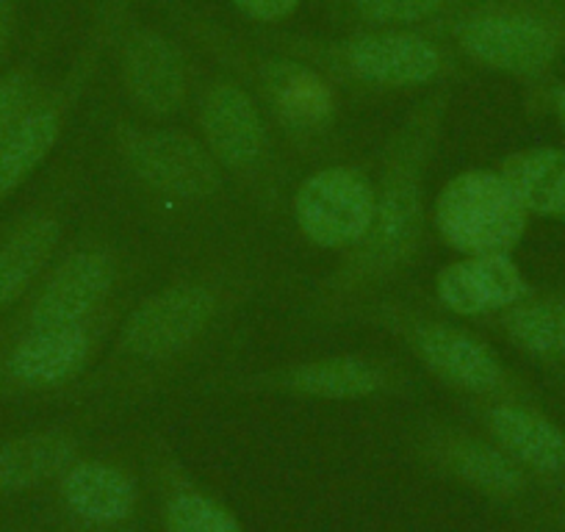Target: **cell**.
I'll return each mask as SVG.
<instances>
[{"instance_id": "cell-5", "label": "cell", "mask_w": 565, "mask_h": 532, "mask_svg": "<svg viewBox=\"0 0 565 532\" xmlns=\"http://www.w3.org/2000/svg\"><path fill=\"white\" fill-rule=\"evenodd\" d=\"M134 273V253L111 233L89 231L75 242H64L29 295L0 322V341L84 322L128 295Z\"/></svg>"}, {"instance_id": "cell-9", "label": "cell", "mask_w": 565, "mask_h": 532, "mask_svg": "<svg viewBox=\"0 0 565 532\" xmlns=\"http://www.w3.org/2000/svg\"><path fill=\"white\" fill-rule=\"evenodd\" d=\"M291 56L317 67L333 84L369 92L436 89L455 73L452 58L438 42L402 29L369 31L339 45H306Z\"/></svg>"}, {"instance_id": "cell-15", "label": "cell", "mask_w": 565, "mask_h": 532, "mask_svg": "<svg viewBox=\"0 0 565 532\" xmlns=\"http://www.w3.org/2000/svg\"><path fill=\"white\" fill-rule=\"evenodd\" d=\"M75 189L58 181L36 203L0 222V322L18 308L67 242Z\"/></svg>"}, {"instance_id": "cell-28", "label": "cell", "mask_w": 565, "mask_h": 532, "mask_svg": "<svg viewBox=\"0 0 565 532\" xmlns=\"http://www.w3.org/2000/svg\"><path fill=\"white\" fill-rule=\"evenodd\" d=\"M14 23H18V7L14 0H0V64L7 58L14 40Z\"/></svg>"}, {"instance_id": "cell-24", "label": "cell", "mask_w": 565, "mask_h": 532, "mask_svg": "<svg viewBox=\"0 0 565 532\" xmlns=\"http://www.w3.org/2000/svg\"><path fill=\"white\" fill-rule=\"evenodd\" d=\"M164 524L167 532H242L231 510L192 486H178L167 497Z\"/></svg>"}, {"instance_id": "cell-22", "label": "cell", "mask_w": 565, "mask_h": 532, "mask_svg": "<svg viewBox=\"0 0 565 532\" xmlns=\"http://www.w3.org/2000/svg\"><path fill=\"white\" fill-rule=\"evenodd\" d=\"M81 438L70 427L25 433L0 444V493H18L53 480L78 460Z\"/></svg>"}, {"instance_id": "cell-25", "label": "cell", "mask_w": 565, "mask_h": 532, "mask_svg": "<svg viewBox=\"0 0 565 532\" xmlns=\"http://www.w3.org/2000/svg\"><path fill=\"white\" fill-rule=\"evenodd\" d=\"M455 0H352L358 20L374 29H407L441 18Z\"/></svg>"}, {"instance_id": "cell-17", "label": "cell", "mask_w": 565, "mask_h": 532, "mask_svg": "<svg viewBox=\"0 0 565 532\" xmlns=\"http://www.w3.org/2000/svg\"><path fill=\"white\" fill-rule=\"evenodd\" d=\"M510 255H463L436 275V297L449 313L463 319H486L532 295Z\"/></svg>"}, {"instance_id": "cell-20", "label": "cell", "mask_w": 565, "mask_h": 532, "mask_svg": "<svg viewBox=\"0 0 565 532\" xmlns=\"http://www.w3.org/2000/svg\"><path fill=\"white\" fill-rule=\"evenodd\" d=\"M58 497L75 519L106 526L134 515L139 504V486L122 466L75 460L58 475Z\"/></svg>"}, {"instance_id": "cell-12", "label": "cell", "mask_w": 565, "mask_h": 532, "mask_svg": "<svg viewBox=\"0 0 565 532\" xmlns=\"http://www.w3.org/2000/svg\"><path fill=\"white\" fill-rule=\"evenodd\" d=\"M100 45L103 40H92L67 70V75L56 84H47L34 106L0 142V205L12 200L58 148L73 123L81 97L86 95L95 78Z\"/></svg>"}, {"instance_id": "cell-4", "label": "cell", "mask_w": 565, "mask_h": 532, "mask_svg": "<svg viewBox=\"0 0 565 532\" xmlns=\"http://www.w3.org/2000/svg\"><path fill=\"white\" fill-rule=\"evenodd\" d=\"M189 111L231 187L266 220L286 214L291 205L289 164L282 139L258 100L231 75H211L194 86Z\"/></svg>"}, {"instance_id": "cell-3", "label": "cell", "mask_w": 565, "mask_h": 532, "mask_svg": "<svg viewBox=\"0 0 565 532\" xmlns=\"http://www.w3.org/2000/svg\"><path fill=\"white\" fill-rule=\"evenodd\" d=\"M352 322L383 330L424 372L463 400L532 403L530 383L513 372L486 339L430 308L385 291L369 300Z\"/></svg>"}, {"instance_id": "cell-11", "label": "cell", "mask_w": 565, "mask_h": 532, "mask_svg": "<svg viewBox=\"0 0 565 532\" xmlns=\"http://www.w3.org/2000/svg\"><path fill=\"white\" fill-rule=\"evenodd\" d=\"M413 385V372L391 355L372 352H333V355L302 358L238 374L236 389L289 394L324 403H363L374 396L405 394Z\"/></svg>"}, {"instance_id": "cell-19", "label": "cell", "mask_w": 565, "mask_h": 532, "mask_svg": "<svg viewBox=\"0 0 565 532\" xmlns=\"http://www.w3.org/2000/svg\"><path fill=\"white\" fill-rule=\"evenodd\" d=\"M430 464L441 466L460 482L491 499H519L526 488V471L497 447L491 438L458 427H436L424 441Z\"/></svg>"}, {"instance_id": "cell-7", "label": "cell", "mask_w": 565, "mask_h": 532, "mask_svg": "<svg viewBox=\"0 0 565 532\" xmlns=\"http://www.w3.org/2000/svg\"><path fill=\"white\" fill-rule=\"evenodd\" d=\"M236 78L258 100L277 137L302 159H324L339 145V92L333 81L291 53L227 56Z\"/></svg>"}, {"instance_id": "cell-30", "label": "cell", "mask_w": 565, "mask_h": 532, "mask_svg": "<svg viewBox=\"0 0 565 532\" xmlns=\"http://www.w3.org/2000/svg\"><path fill=\"white\" fill-rule=\"evenodd\" d=\"M563 475H565V471H563Z\"/></svg>"}, {"instance_id": "cell-16", "label": "cell", "mask_w": 565, "mask_h": 532, "mask_svg": "<svg viewBox=\"0 0 565 532\" xmlns=\"http://www.w3.org/2000/svg\"><path fill=\"white\" fill-rule=\"evenodd\" d=\"M117 73L125 100L141 119L170 123L192 108L194 75L170 36L136 25L117 42Z\"/></svg>"}, {"instance_id": "cell-29", "label": "cell", "mask_w": 565, "mask_h": 532, "mask_svg": "<svg viewBox=\"0 0 565 532\" xmlns=\"http://www.w3.org/2000/svg\"><path fill=\"white\" fill-rule=\"evenodd\" d=\"M548 106H552L554 117H557V123L565 130V84L552 86V92H548Z\"/></svg>"}, {"instance_id": "cell-13", "label": "cell", "mask_w": 565, "mask_h": 532, "mask_svg": "<svg viewBox=\"0 0 565 532\" xmlns=\"http://www.w3.org/2000/svg\"><path fill=\"white\" fill-rule=\"evenodd\" d=\"M455 40L477 67L513 78H541L565 47L557 20L519 7H486L466 14L455 25Z\"/></svg>"}, {"instance_id": "cell-8", "label": "cell", "mask_w": 565, "mask_h": 532, "mask_svg": "<svg viewBox=\"0 0 565 532\" xmlns=\"http://www.w3.org/2000/svg\"><path fill=\"white\" fill-rule=\"evenodd\" d=\"M134 295H122L84 322L0 341V400L70 394L95 369Z\"/></svg>"}, {"instance_id": "cell-2", "label": "cell", "mask_w": 565, "mask_h": 532, "mask_svg": "<svg viewBox=\"0 0 565 532\" xmlns=\"http://www.w3.org/2000/svg\"><path fill=\"white\" fill-rule=\"evenodd\" d=\"M449 100L452 92L436 86L388 134L374 178L372 225L363 242L341 253L339 264L313 286L306 302L308 322H352L422 258L430 231L427 183L447 130Z\"/></svg>"}, {"instance_id": "cell-10", "label": "cell", "mask_w": 565, "mask_h": 532, "mask_svg": "<svg viewBox=\"0 0 565 532\" xmlns=\"http://www.w3.org/2000/svg\"><path fill=\"white\" fill-rule=\"evenodd\" d=\"M430 225L460 255H510L524 238L530 214L499 170H466L433 200Z\"/></svg>"}, {"instance_id": "cell-27", "label": "cell", "mask_w": 565, "mask_h": 532, "mask_svg": "<svg viewBox=\"0 0 565 532\" xmlns=\"http://www.w3.org/2000/svg\"><path fill=\"white\" fill-rule=\"evenodd\" d=\"M233 3H236L238 12L258 20V23H275V20L289 18L302 0H233Z\"/></svg>"}, {"instance_id": "cell-26", "label": "cell", "mask_w": 565, "mask_h": 532, "mask_svg": "<svg viewBox=\"0 0 565 532\" xmlns=\"http://www.w3.org/2000/svg\"><path fill=\"white\" fill-rule=\"evenodd\" d=\"M45 86L47 84L42 81V75L29 62L0 73V142L23 119V114L34 106V100L42 95Z\"/></svg>"}, {"instance_id": "cell-21", "label": "cell", "mask_w": 565, "mask_h": 532, "mask_svg": "<svg viewBox=\"0 0 565 532\" xmlns=\"http://www.w3.org/2000/svg\"><path fill=\"white\" fill-rule=\"evenodd\" d=\"M482 322L543 366H565V295L524 297Z\"/></svg>"}, {"instance_id": "cell-1", "label": "cell", "mask_w": 565, "mask_h": 532, "mask_svg": "<svg viewBox=\"0 0 565 532\" xmlns=\"http://www.w3.org/2000/svg\"><path fill=\"white\" fill-rule=\"evenodd\" d=\"M269 280L255 253H220L125 308L111 341L70 396L148 394L211 358Z\"/></svg>"}, {"instance_id": "cell-23", "label": "cell", "mask_w": 565, "mask_h": 532, "mask_svg": "<svg viewBox=\"0 0 565 532\" xmlns=\"http://www.w3.org/2000/svg\"><path fill=\"white\" fill-rule=\"evenodd\" d=\"M530 216L565 222V150L526 148L497 167Z\"/></svg>"}, {"instance_id": "cell-14", "label": "cell", "mask_w": 565, "mask_h": 532, "mask_svg": "<svg viewBox=\"0 0 565 532\" xmlns=\"http://www.w3.org/2000/svg\"><path fill=\"white\" fill-rule=\"evenodd\" d=\"M289 211L306 242L341 255L369 233L374 178L358 164H328L297 187Z\"/></svg>"}, {"instance_id": "cell-6", "label": "cell", "mask_w": 565, "mask_h": 532, "mask_svg": "<svg viewBox=\"0 0 565 532\" xmlns=\"http://www.w3.org/2000/svg\"><path fill=\"white\" fill-rule=\"evenodd\" d=\"M108 139L125 175L172 209H214L231 198V181L194 134L117 114Z\"/></svg>"}, {"instance_id": "cell-18", "label": "cell", "mask_w": 565, "mask_h": 532, "mask_svg": "<svg viewBox=\"0 0 565 532\" xmlns=\"http://www.w3.org/2000/svg\"><path fill=\"white\" fill-rule=\"evenodd\" d=\"M482 430L524 471L554 477L565 471V433L521 400H466Z\"/></svg>"}]
</instances>
